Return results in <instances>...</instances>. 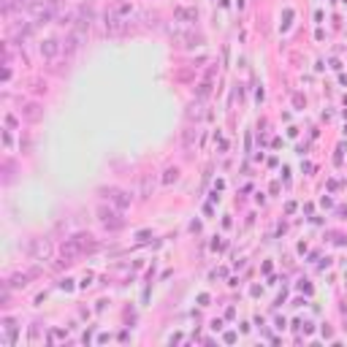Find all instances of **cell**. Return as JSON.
<instances>
[{
    "mask_svg": "<svg viewBox=\"0 0 347 347\" xmlns=\"http://www.w3.org/2000/svg\"><path fill=\"white\" fill-rule=\"evenodd\" d=\"M60 41L57 38H46V41H41V55L46 57V60H55L57 55H60Z\"/></svg>",
    "mask_w": 347,
    "mask_h": 347,
    "instance_id": "3",
    "label": "cell"
},
{
    "mask_svg": "<svg viewBox=\"0 0 347 347\" xmlns=\"http://www.w3.org/2000/svg\"><path fill=\"white\" fill-rule=\"evenodd\" d=\"M98 215H101V220H103V225H106V228H112V231L122 228V220H119V215H117L114 209H106V206H103Z\"/></svg>",
    "mask_w": 347,
    "mask_h": 347,
    "instance_id": "2",
    "label": "cell"
},
{
    "mask_svg": "<svg viewBox=\"0 0 347 347\" xmlns=\"http://www.w3.org/2000/svg\"><path fill=\"white\" fill-rule=\"evenodd\" d=\"M174 16H176L179 22H195V19H198V11H195V8H184V5H179V8L174 11Z\"/></svg>",
    "mask_w": 347,
    "mask_h": 347,
    "instance_id": "5",
    "label": "cell"
},
{
    "mask_svg": "<svg viewBox=\"0 0 347 347\" xmlns=\"http://www.w3.org/2000/svg\"><path fill=\"white\" fill-rule=\"evenodd\" d=\"M176 176H179V171H176V169H169V171H166V176H163V182H166V184H169V182H176Z\"/></svg>",
    "mask_w": 347,
    "mask_h": 347,
    "instance_id": "8",
    "label": "cell"
},
{
    "mask_svg": "<svg viewBox=\"0 0 347 347\" xmlns=\"http://www.w3.org/2000/svg\"><path fill=\"white\" fill-rule=\"evenodd\" d=\"M98 250V241L92 239L90 233H76L71 239H65L62 244V258L65 263H71V258H79V255H87V252H95Z\"/></svg>",
    "mask_w": 347,
    "mask_h": 347,
    "instance_id": "1",
    "label": "cell"
},
{
    "mask_svg": "<svg viewBox=\"0 0 347 347\" xmlns=\"http://www.w3.org/2000/svg\"><path fill=\"white\" fill-rule=\"evenodd\" d=\"M25 285H27V274H16L11 280V288H25Z\"/></svg>",
    "mask_w": 347,
    "mask_h": 347,
    "instance_id": "7",
    "label": "cell"
},
{
    "mask_svg": "<svg viewBox=\"0 0 347 347\" xmlns=\"http://www.w3.org/2000/svg\"><path fill=\"white\" fill-rule=\"evenodd\" d=\"M106 198H112L117 209H125V206H130V195L122 193V190H112V195H106Z\"/></svg>",
    "mask_w": 347,
    "mask_h": 347,
    "instance_id": "4",
    "label": "cell"
},
{
    "mask_svg": "<svg viewBox=\"0 0 347 347\" xmlns=\"http://www.w3.org/2000/svg\"><path fill=\"white\" fill-rule=\"evenodd\" d=\"M22 114H25L27 119H38L41 117V109H38V103H27V106L22 109Z\"/></svg>",
    "mask_w": 347,
    "mask_h": 347,
    "instance_id": "6",
    "label": "cell"
},
{
    "mask_svg": "<svg viewBox=\"0 0 347 347\" xmlns=\"http://www.w3.org/2000/svg\"><path fill=\"white\" fill-rule=\"evenodd\" d=\"M114 14H119V16H122V14H130V5H128V3H117V5H114Z\"/></svg>",
    "mask_w": 347,
    "mask_h": 347,
    "instance_id": "9",
    "label": "cell"
}]
</instances>
